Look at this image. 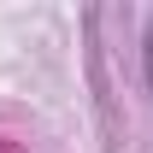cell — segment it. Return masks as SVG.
<instances>
[{
    "label": "cell",
    "instance_id": "obj_1",
    "mask_svg": "<svg viewBox=\"0 0 153 153\" xmlns=\"http://www.w3.org/2000/svg\"><path fill=\"white\" fill-rule=\"evenodd\" d=\"M141 65H147V88H153V12H147V30H141Z\"/></svg>",
    "mask_w": 153,
    "mask_h": 153
}]
</instances>
